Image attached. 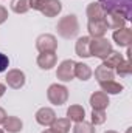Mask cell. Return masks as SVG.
Here are the masks:
<instances>
[{
	"label": "cell",
	"mask_w": 132,
	"mask_h": 133,
	"mask_svg": "<svg viewBox=\"0 0 132 133\" xmlns=\"http://www.w3.org/2000/svg\"><path fill=\"white\" fill-rule=\"evenodd\" d=\"M99 5L107 12H118L126 22L132 19V0H99Z\"/></svg>",
	"instance_id": "6da1fadb"
},
{
	"label": "cell",
	"mask_w": 132,
	"mask_h": 133,
	"mask_svg": "<svg viewBox=\"0 0 132 133\" xmlns=\"http://www.w3.org/2000/svg\"><path fill=\"white\" fill-rule=\"evenodd\" d=\"M30 8L40 11L45 17H56L61 12L62 5L59 0H30Z\"/></svg>",
	"instance_id": "7a4b0ae2"
},
{
	"label": "cell",
	"mask_w": 132,
	"mask_h": 133,
	"mask_svg": "<svg viewBox=\"0 0 132 133\" xmlns=\"http://www.w3.org/2000/svg\"><path fill=\"white\" fill-rule=\"evenodd\" d=\"M56 30H58V34H59L61 37H64V39H73V37L78 34V31H79V25H78L76 16L70 14V16L62 17V19L58 22Z\"/></svg>",
	"instance_id": "3957f363"
},
{
	"label": "cell",
	"mask_w": 132,
	"mask_h": 133,
	"mask_svg": "<svg viewBox=\"0 0 132 133\" xmlns=\"http://www.w3.org/2000/svg\"><path fill=\"white\" fill-rule=\"evenodd\" d=\"M112 43L104 39V37H99V39H92L90 40V56H95L98 59H106L110 53H112Z\"/></svg>",
	"instance_id": "277c9868"
},
{
	"label": "cell",
	"mask_w": 132,
	"mask_h": 133,
	"mask_svg": "<svg viewBox=\"0 0 132 133\" xmlns=\"http://www.w3.org/2000/svg\"><path fill=\"white\" fill-rule=\"evenodd\" d=\"M47 98H48V101L53 105H62L68 99V90H67V87H64V85L53 84L47 90Z\"/></svg>",
	"instance_id": "5b68a950"
},
{
	"label": "cell",
	"mask_w": 132,
	"mask_h": 133,
	"mask_svg": "<svg viewBox=\"0 0 132 133\" xmlns=\"http://www.w3.org/2000/svg\"><path fill=\"white\" fill-rule=\"evenodd\" d=\"M36 48L40 53H55L58 48V40L53 34H40L36 39Z\"/></svg>",
	"instance_id": "8992f818"
},
{
	"label": "cell",
	"mask_w": 132,
	"mask_h": 133,
	"mask_svg": "<svg viewBox=\"0 0 132 133\" xmlns=\"http://www.w3.org/2000/svg\"><path fill=\"white\" fill-rule=\"evenodd\" d=\"M75 61L71 59H67V61H62L58 70H56V77L62 82H70L73 77H75Z\"/></svg>",
	"instance_id": "52a82bcc"
},
{
	"label": "cell",
	"mask_w": 132,
	"mask_h": 133,
	"mask_svg": "<svg viewBox=\"0 0 132 133\" xmlns=\"http://www.w3.org/2000/svg\"><path fill=\"white\" fill-rule=\"evenodd\" d=\"M87 30L92 39H99V37H104V34L107 33V23L104 19L101 20H89L87 23Z\"/></svg>",
	"instance_id": "ba28073f"
},
{
	"label": "cell",
	"mask_w": 132,
	"mask_h": 133,
	"mask_svg": "<svg viewBox=\"0 0 132 133\" xmlns=\"http://www.w3.org/2000/svg\"><path fill=\"white\" fill-rule=\"evenodd\" d=\"M6 84L14 90L22 88L25 85V73L20 70H9L6 74Z\"/></svg>",
	"instance_id": "9c48e42d"
},
{
	"label": "cell",
	"mask_w": 132,
	"mask_h": 133,
	"mask_svg": "<svg viewBox=\"0 0 132 133\" xmlns=\"http://www.w3.org/2000/svg\"><path fill=\"white\" fill-rule=\"evenodd\" d=\"M55 119H56V113H55L51 108H48V107H42V108H39L37 113H36V121H37L40 125H44V127L51 125V124L55 122Z\"/></svg>",
	"instance_id": "30bf717a"
},
{
	"label": "cell",
	"mask_w": 132,
	"mask_h": 133,
	"mask_svg": "<svg viewBox=\"0 0 132 133\" xmlns=\"http://www.w3.org/2000/svg\"><path fill=\"white\" fill-rule=\"evenodd\" d=\"M113 40L118 46H131L132 42V30L131 28H121V30H115L113 33Z\"/></svg>",
	"instance_id": "8fae6325"
},
{
	"label": "cell",
	"mask_w": 132,
	"mask_h": 133,
	"mask_svg": "<svg viewBox=\"0 0 132 133\" xmlns=\"http://www.w3.org/2000/svg\"><path fill=\"white\" fill-rule=\"evenodd\" d=\"M90 40H92V37H89V36L79 37V39L76 40L75 51H76V54H78L79 57H84V59L92 57V56H90Z\"/></svg>",
	"instance_id": "7c38bea8"
},
{
	"label": "cell",
	"mask_w": 132,
	"mask_h": 133,
	"mask_svg": "<svg viewBox=\"0 0 132 133\" xmlns=\"http://www.w3.org/2000/svg\"><path fill=\"white\" fill-rule=\"evenodd\" d=\"M104 20L107 23V28H110V30H121L126 25V20L118 12H107L106 17H104Z\"/></svg>",
	"instance_id": "4fadbf2b"
},
{
	"label": "cell",
	"mask_w": 132,
	"mask_h": 133,
	"mask_svg": "<svg viewBox=\"0 0 132 133\" xmlns=\"http://www.w3.org/2000/svg\"><path fill=\"white\" fill-rule=\"evenodd\" d=\"M90 105L93 110H104L109 105V98L104 91H95L90 96Z\"/></svg>",
	"instance_id": "5bb4252c"
},
{
	"label": "cell",
	"mask_w": 132,
	"mask_h": 133,
	"mask_svg": "<svg viewBox=\"0 0 132 133\" xmlns=\"http://www.w3.org/2000/svg\"><path fill=\"white\" fill-rule=\"evenodd\" d=\"M56 61H58V57L55 53H40L37 56V65L42 70H51L56 65Z\"/></svg>",
	"instance_id": "9a60e30c"
},
{
	"label": "cell",
	"mask_w": 132,
	"mask_h": 133,
	"mask_svg": "<svg viewBox=\"0 0 132 133\" xmlns=\"http://www.w3.org/2000/svg\"><path fill=\"white\" fill-rule=\"evenodd\" d=\"M87 17H89V20H101L106 17V11L103 9V6L98 2H92L87 6Z\"/></svg>",
	"instance_id": "2e32d148"
},
{
	"label": "cell",
	"mask_w": 132,
	"mask_h": 133,
	"mask_svg": "<svg viewBox=\"0 0 132 133\" xmlns=\"http://www.w3.org/2000/svg\"><path fill=\"white\" fill-rule=\"evenodd\" d=\"M84 118H86V110H84V107L75 104V105H70V107L67 108V119L75 121V122H81V121H84Z\"/></svg>",
	"instance_id": "e0dca14e"
},
{
	"label": "cell",
	"mask_w": 132,
	"mask_h": 133,
	"mask_svg": "<svg viewBox=\"0 0 132 133\" xmlns=\"http://www.w3.org/2000/svg\"><path fill=\"white\" fill-rule=\"evenodd\" d=\"M23 124L17 116H6V119L3 121V129L8 133H19L22 130Z\"/></svg>",
	"instance_id": "ac0fdd59"
},
{
	"label": "cell",
	"mask_w": 132,
	"mask_h": 133,
	"mask_svg": "<svg viewBox=\"0 0 132 133\" xmlns=\"http://www.w3.org/2000/svg\"><path fill=\"white\" fill-rule=\"evenodd\" d=\"M113 76H115V71L112 68H107L103 64L95 70V77L98 82H106V81H113Z\"/></svg>",
	"instance_id": "d6986e66"
},
{
	"label": "cell",
	"mask_w": 132,
	"mask_h": 133,
	"mask_svg": "<svg viewBox=\"0 0 132 133\" xmlns=\"http://www.w3.org/2000/svg\"><path fill=\"white\" fill-rule=\"evenodd\" d=\"M101 85V90L106 93V95H118L123 91V85L115 82V81H106V82H99Z\"/></svg>",
	"instance_id": "ffe728a7"
},
{
	"label": "cell",
	"mask_w": 132,
	"mask_h": 133,
	"mask_svg": "<svg viewBox=\"0 0 132 133\" xmlns=\"http://www.w3.org/2000/svg\"><path fill=\"white\" fill-rule=\"evenodd\" d=\"M75 76L81 81H89L92 77V70L87 64L78 62V64H75Z\"/></svg>",
	"instance_id": "44dd1931"
},
{
	"label": "cell",
	"mask_w": 132,
	"mask_h": 133,
	"mask_svg": "<svg viewBox=\"0 0 132 133\" xmlns=\"http://www.w3.org/2000/svg\"><path fill=\"white\" fill-rule=\"evenodd\" d=\"M124 59H123V56L120 54V53H117V51H112L106 59H104V62H103V65L107 66V68H117V66L120 65L121 62H123Z\"/></svg>",
	"instance_id": "7402d4cb"
},
{
	"label": "cell",
	"mask_w": 132,
	"mask_h": 133,
	"mask_svg": "<svg viewBox=\"0 0 132 133\" xmlns=\"http://www.w3.org/2000/svg\"><path fill=\"white\" fill-rule=\"evenodd\" d=\"M51 130L56 133H68L70 132V119L61 118V119H55V122L51 124Z\"/></svg>",
	"instance_id": "603a6c76"
},
{
	"label": "cell",
	"mask_w": 132,
	"mask_h": 133,
	"mask_svg": "<svg viewBox=\"0 0 132 133\" xmlns=\"http://www.w3.org/2000/svg\"><path fill=\"white\" fill-rule=\"evenodd\" d=\"M11 9L17 14H25L30 9V0H11Z\"/></svg>",
	"instance_id": "cb8c5ba5"
},
{
	"label": "cell",
	"mask_w": 132,
	"mask_h": 133,
	"mask_svg": "<svg viewBox=\"0 0 132 133\" xmlns=\"http://www.w3.org/2000/svg\"><path fill=\"white\" fill-rule=\"evenodd\" d=\"M73 133H95V129H93V125L90 122L81 121V122H76L75 124Z\"/></svg>",
	"instance_id": "d4e9b609"
},
{
	"label": "cell",
	"mask_w": 132,
	"mask_h": 133,
	"mask_svg": "<svg viewBox=\"0 0 132 133\" xmlns=\"http://www.w3.org/2000/svg\"><path fill=\"white\" fill-rule=\"evenodd\" d=\"M106 121V111L104 110H92V125L104 124Z\"/></svg>",
	"instance_id": "484cf974"
},
{
	"label": "cell",
	"mask_w": 132,
	"mask_h": 133,
	"mask_svg": "<svg viewBox=\"0 0 132 133\" xmlns=\"http://www.w3.org/2000/svg\"><path fill=\"white\" fill-rule=\"evenodd\" d=\"M131 70H132V66H131V62H129V59L123 61L120 65L117 66V73H118L121 77H126V76H129V74H131Z\"/></svg>",
	"instance_id": "4316f807"
},
{
	"label": "cell",
	"mask_w": 132,
	"mask_h": 133,
	"mask_svg": "<svg viewBox=\"0 0 132 133\" xmlns=\"http://www.w3.org/2000/svg\"><path fill=\"white\" fill-rule=\"evenodd\" d=\"M8 65H9L8 57H6L5 54H2V53H0V73H2V71H5V70L8 68Z\"/></svg>",
	"instance_id": "83f0119b"
},
{
	"label": "cell",
	"mask_w": 132,
	"mask_h": 133,
	"mask_svg": "<svg viewBox=\"0 0 132 133\" xmlns=\"http://www.w3.org/2000/svg\"><path fill=\"white\" fill-rule=\"evenodd\" d=\"M6 19H8V11H6V8H3V6L0 5V25H2Z\"/></svg>",
	"instance_id": "f1b7e54d"
},
{
	"label": "cell",
	"mask_w": 132,
	"mask_h": 133,
	"mask_svg": "<svg viewBox=\"0 0 132 133\" xmlns=\"http://www.w3.org/2000/svg\"><path fill=\"white\" fill-rule=\"evenodd\" d=\"M6 119V111L0 107V124H3V121Z\"/></svg>",
	"instance_id": "f546056e"
},
{
	"label": "cell",
	"mask_w": 132,
	"mask_h": 133,
	"mask_svg": "<svg viewBox=\"0 0 132 133\" xmlns=\"http://www.w3.org/2000/svg\"><path fill=\"white\" fill-rule=\"evenodd\" d=\"M5 91H6V87H5L3 84H0V98L5 95Z\"/></svg>",
	"instance_id": "4dcf8cb0"
},
{
	"label": "cell",
	"mask_w": 132,
	"mask_h": 133,
	"mask_svg": "<svg viewBox=\"0 0 132 133\" xmlns=\"http://www.w3.org/2000/svg\"><path fill=\"white\" fill-rule=\"evenodd\" d=\"M42 133H56L55 130H51V129H47V130H44Z\"/></svg>",
	"instance_id": "1f68e13d"
},
{
	"label": "cell",
	"mask_w": 132,
	"mask_h": 133,
	"mask_svg": "<svg viewBox=\"0 0 132 133\" xmlns=\"http://www.w3.org/2000/svg\"><path fill=\"white\" fill-rule=\"evenodd\" d=\"M104 133H117V132H113V130H107V132H104Z\"/></svg>",
	"instance_id": "d6a6232c"
},
{
	"label": "cell",
	"mask_w": 132,
	"mask_h": 133,
	"mask_svg": "<svg viewBox=\"0 0 132 133\" xmlns=\"http://www.w3.org/2000/svg\"><path fill=\"white\" fill-rule=\"evenodd\" d=\"M0 133H5V132H3V130H2V129H0Z\"/></svg>",
	"instance_id": "836d02e7"
}]
</instances>
